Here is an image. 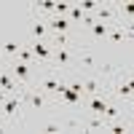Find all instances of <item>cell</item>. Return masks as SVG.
Instances as JSON below:
<instances>
[{"label": "cell", "instance_id": "cell-21", "mask_svg": "<svg viewBox=\"0 0 134 134\" xmlns=\"http://www.w3.org/2000/svg\"><path fill=\"white\" fill-rule=\"evenodd\" d=\"M57 43H59V46H64V43H67V35H64V32H59V35H57Z\"/></svg>", "mask_w": 134, "mask_h": 134}, {"label": "cell", "instance_id": "cell-10", "mask_svg": "<svg viewBox=\"0 0 134 134\" xmlns=\"http://www.w3.org/2000/svg\"><path fill=\"white\" fill-rule=\"evenodd\" d=\"M91 32L97 38H102V35H107V24H91Z\"/></svg>", "mask_w": 134, "mask_h": 134}, {"label": "cell", "instance_id": "cell-11", "mask_svg": "<svg viewBox=\"0 0 134 134\" xmlns=\"http://www.w3.org/2000/svg\"><path fill=\"white\" fill-rule=\"evenodd\" d=\"M32 35H35V38L46 35V24H40V21H38V24H32Z\"/></svg>", "mask_w": 134, "mask_h": 134}, {"label": "cell", "instance_id": "cell-18", "mask_svg": "<svg viewBox=\"0 0 134 134\" xmlns=\"http://www.w3.org/2000/svg\"><path fill=\"white\" fill-rule=\"evenodd\" d=\"M105 115H107V118H118V107H110V105H107V107H105Z\"/></svg>", "mask_w": 134, "mask_h": 134}, {"label": "cell", "instance_id": "cell-6", "mask_svg": "<svg viewBox=\"0 0 134 134\" xmlns=\"http://www.w3.org/2000/svg\"><path fill=\"white\" fill-rule=\"evenodd\" d=\"M105 107H107V102H105V99H91V110H94V113H99V115H102L105 113Z\"/></svg>", "mask_w": 134, "mask_h": 134}, {"label": "cell", "instance_id": "cell-5", "mask_svg": "<svg viewBox=\"0 0 134 134\" xmlns=\"http://www.w3.org/2000/svg\"><path fill=\"white\" fill-rule=\"evenodd\" d=\"M5 113L8 115H16L19 113V99H5Z\"/></svg>", "mask_w": 134, "mask_h": 134}, {"label": "cell", "instance_id": "cell-7", "mask_svg": "<svg viewBox=\"0 0 134 134\" xmlns=\"http://www.w3.org/2000/svg\"><path fill=\"white\" fill-rule=\"evenodd\" d=\"M14 72H16L19 78H27V75H30V67H27V62H19V64L14 67Z\"/></svg>", "mask_w": 134, "mask_h": 134}, {"label": "cell", "instance_id": "cell-15", "mask_svg": "<svg viewBox=\"0 0 134 134\" xmlns=\"http://www.w3.org/2000/svg\"><path fill=\"white\" fill-rule=\"evenodd\" d=\"M3 51H5V54H16V51H19V46H16L14 40H8L5 46H3Z\"/></svg>", "mask_w": 134, "mask_h": 134}, {"label": "cell", "instance_id": "cell-23", "mask_svg": "<svg viewBox=\"0 0 134 134\" xmlns=\"http://www.w3.org/2000/svg\"><path fill=\"white\" fill-rule=\"evenodd\" d=\"M54 5H57L54 0H46V3H43V8H46V11H54Z\"/></svg>", "mask_w": 134, "mask_h": 134}, {"label": "cell", "instance_id": "cell-16", "mask_svg": "<svg viewBox=\"0 0 134 134\" xmlns=\"http://www.w3.org/2000/svg\"><path fill=\"white\" fill-rule=\"evenodd\" d=\"M97 16H99V19H110V16H113V11H110V8H97Z\"/></svg>", "mask_w": 134, "mask_h": 134}, {"label": "cell", "instance_id": "cell-19", "mask_svg": "<svg viewBox=\"0 0 134 134\" xmlns=\"http://www.w3.org/2000/svg\"><path fill=\"white\" fill-rule=\"evenodd\" d=\"M54 11H57V14H64V11H70V3H57Z\"/></svg>", "mask_w": 134, "mask_h": 134}, {"label": "cell", "instance_id": "cell-4", "mask_svg": "<svg viewBox=\"0 0 134 134\" xmlns=\"http://www.w3.org/2000/svg\"><path fill=\"white\" fill-rule=\"evenodd\" d=\"M59 86H62V81H57V78H46V81H43V88H48V91L59 94Z\"/></svg>", "mask_w": 134, "mask_h": 134}, {"label": "cell", "instance_id": "cell-24", "mask_svg": "<svg viewBox=\"0 0 134 134\" xmlns=\"http://www.w3.org/2000/svg\"><path fill=\"white\" fill-rule=\"evenodd\" d=\"M0 54H3V48H0Z\"/></svg>", "mask_w": 134, "mask_h": 134}, {"label": "cell", "instance_id": "cell-13", "mask_svg": "<svg viewBox=\"0 0 134 134\" xmlns=\"http://www.w3.org/2000/svg\"><path fill=\"white\" fill-rule=\"evenodd\" d=\"M70 19H72V21H78V19H83V11L78 8V5H72V8H70Z\"/></svg>", "mask_w": 134, "mask_h": 134}, {"label": "cell", "instance_id": "cell-17", "mask_svg": "<svg viewBox=\"0 0 134 134\" xmlns=\"http://www.w3.org/2000/svg\"><path fill=\"white\" fill-rule=\"evenodd\" d=\"M78 8H81V11H83V8H86V11H94V8H97V3H94V0H83Z\"/></svg>", "mask_w": 134, "mask_h": 134}, {"label": "cell", "instance_id": "cell-20", "mask_svg": "<svg viewBox=\"0 0 134 134\" xmlns=\"http://www.w3.org/2000/svg\"><path fill=\"white\" fill-rule=\"evenodd\" d=\"M19 54H21V62H27V59H30V57H32V51H27V48H21V51H19Z\"/></svg>", "mask_w": 134, "mask_h": 134}, {"label": "cell", "instance_id": "cell-14", "mask_svg": "<svg viewBox=\"0 0 134 134\" xmlns=\"http://www.w3.org/2000/svg\"><path fill=\"white\" fill-rule=\"evenodd\" d=\"M30 102H32V107L38 110V107H43V97H40V94H32V97H30Z\"/></svg>", "mask_w": 134, "mask_h": 134}, {"label": "cell", "instance_id": "cell-8", "mask_svg": "<svg viewBox=\"0 0 134 134\" xmlns=\"http://www.w3.org/2000/svg\"><path fill=\"white\" fill-rule=\"evenodd\" d=\"M118 94H121V97H131V81H126V83L121 81V86H118Z\"/></svg>", "mask_w": 134, "mask_h": 134}, {"label": "cell", "instance_id": "cell-22", "mask_svg": "<svg viewBox=\"0 0 134 134\" xmlns=\"http://www.w3.org/2000/svg\"><path fill=\"white\" fill-rule=\"evenodd\" d=\"M113 131H115V134H126V126H121V124H115V126H113Z\"/></svg>", "mask_w": 134, "mask_h": 134}, {"label": "cell", "instance_id": "cell-12", "mask_svg": "<svg viewBox=\"0 0 134 134\" xmlns=\"http://www.w3.org/2000/svg\"><path fill=\"white\" fill-rule=\"evenodd\" d=\"M83 91H91V94L99 91V83H97V81H86V83H83Z\"/></svg>", "mask_w": 134, "mask_h": 134}, {"label": "cell", "instance_id": "cell-3", "mask_svg": "<svg viewBox=\"0 0 134 134\" xmlns=\"http://www.w3.org/2000/svg\"><path fill=\"white\" fill-rule=\"evenodd\" d=\"M0 88H5V91H16V83H14V81H11V78L3 72V75H0Z\"/></svg>", "mask_w": 134, "mask_h": 134}, {"label": "cell", "instance_id": "cell-2", "mask_svg": "<svg viewBox=\"0 0 134 134\" xmlns=\"http://www.w3.org/2000/svg\"><path fill=\"white\" fill-rule=\"evenodd\" d=\"M32 54L40 57V59H48V57H51V48L46 46V43H35V46H32Z\"/></svg>", "mask_w": 134, "mask_h": 134}, {"label": "cell", "instance_id": "cell-1", "mask_svg": "<svg viewBox=\"0 0 134 134\" xmlns=\"http://www.w3.org/2000/svg\"><path fill=\"white\" fill-rule=\"evenodd\" d=\"M67 27H70V19H64V16H57L51 21V30L57 32V35H59V32H67Z\"/></svg>", "mask_w": 134, "mask_h": 134}, {"label": "cell", "instance_id": "cell-9", "mask_svg": "<svg viewBox=\"0 0 134 134\" xmlns=\"http://www.w3.org/2000/svg\"><path fill=\"white\" fill-rule=\"evenodd\" d=\"M57 62H59V64H67V62H70V51H67V48H59V51H57Z\"/></svg>", "mask_w": 134, "mask_h": 134}]
</instances>
